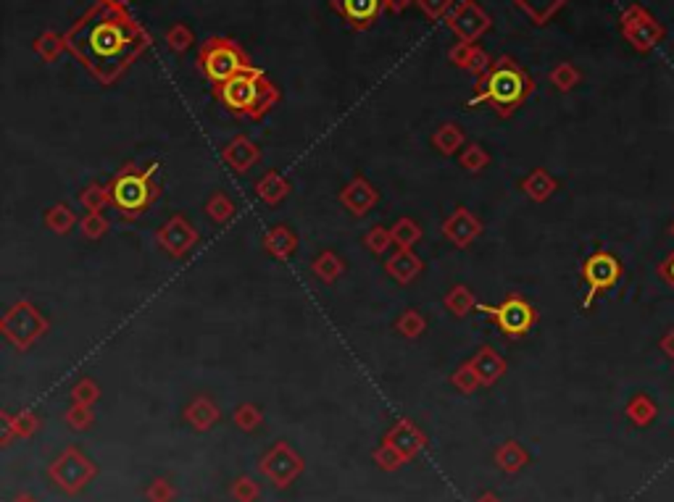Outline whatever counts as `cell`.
Listing matches in <instances>:
<instances>
[{"instance_id": "6da1fadb", "label": "cell", "mask_w": 674, "mask_h": 502, "mask_svg": "<svg viewBox=\"0 0 674 502\" xmlns=\"http://www.w3.org/2000/svg\"><path fill=\"white\" fill-rule=\"evenodd\" d=\"M216 97L233 114L261 118L277 103L279 92L261 71L251 67L248 71L227 79L224 85H216Z\"/></svg>"}, {"instance_id": "7a4b0ae2", "label": "cell", "mask_w": 674, "mask_h": 502, "mask_svg": "<svg viewBox=\"0 0 674 502\" xmlns=\"http://www.w3.org/2000/svg\"><path fill=\"white\" fill-rule=\"evenodd\" d=\"M533 92V82L524 71L513 64L512 58H501L493 64V69L482 77L480 90L472 97V106L477 103H493L498 114H512L513 108Z\"/></svg>"}, {"instance_id": "3957f363", "label": "cell", "mask_w": 674, "mask_h": 502, "mask_svg": "<svg viewBox=\"0 0 674 502\" xmlns=\"http://www.w3.org/2000/svg\"><path fill=\"white\" fill-rule=\"evenodd\" d=\"M153 169H156V166H150L148 171L124 169L121 174H117V179L109 184V190H111V203L121 210V216L135 219V216H140L142 210H148V206L153 203V198H156Z\"/></svg>"}, {"instance_id": "277c9868", "label": "cell", "mask_w": 674, "mask_h": 502, "mask_svg": "<svg viewBox=\"0 0 674 502\" xmlns=\"http://www.w3.org/2000/svg\"><path fill=\"white\" fill-rule=\"evenodd\" d=\"M198 64L206 74L211 85H224L227 79H233L237 74L251 69L248 58L243 56V50L234 46L233 40H222L213 37L198 53Z\"/></svg>"}, {"instance_id": "5b68a950", "label": "cell", "mask_w": 674, "mask_h": 502, "mask_svg": "<svg viewBox=\"0 0 674 502\" xmlns=\"http://www.w3.org/2000/svg\"><path fill=\"white\" fill-rule=\"evenodd\" d=\"M0 329H3V337L14 344V347L29 350L40 337H46L50 323H47L46 316H43L32 302L22 300V302H14V305L5 311Z\"/></svg>"}, {"instance_id": "8992f818", "label": "cell", "mask_w": 674, "mask_h": 502, "mask_svg": "<svg viewBox=\"0 0 674 502\" xmlns=\"http://www.w3.org/2000/svg\"><path fill=\"white\" fill-rule=\"evenodd\" d=\"M98 476V466L77 447H67L61 456L47 466V479L53 481L64 495H79Z\"/></svg>"}, {"instance_id": "52a82bcc", "label": "cell", "mask_w": 674, "mask_h": 502, "mask_svg": "<svg viewBox=\"0 0 674 502\" xmlns=\"http://www.w3.org/2000/svg\"><path fill=\"white\" fill-rule=\"evenodd\" d=\"M85 43H88L85 46L88 47V58H93V61H117L130 50V43H132L130 24H124V19H103L88 32Z\"/></svg>"}, {"instance_id": "ba28073f", "label": "cell", "mask_w": 674, "mask_h": 502, "mask_svg": "<svg viewBox=\"0 0 674 502\" xmlns=\"http://www.w3.org/2000/svg\"><path fill=\"white\" fill-rule=\"evenodd\" d=\"M480 313H485L490 319L498 323V329L506 334V337H524L533 326H535L537 313L535 308L522 300V297L512 295L509 300H503L501 305H477Z\"/></svg>"}, {"instance_id": "9c48e42d", "label": "cell", "mask_w": 674, "mask_h": 502, "mask_svg": "<svg viewBox=\"0 0 674 502\" xmlns=\"http://www.w3.org/2000/svg\"><path fill=\"white\" fill-rule=\"evenodd\" d=\"M303 468L306 463H303L301 453H296L287 442H275L258 460V471L279 489H287L290 484H296Z\"/></svg>"}, {"instance_id": "30bf717a", "label": "cell", "mask_w": 674, "mask_h": 502, "mask_svg": "<svg viewBox=\"0 0 674 502\" xmlns=\"http://www.w3.org/2000/svg\"><path fill=\"white\" fill-rule=\"evenodd\" d=\"M622 276V266L619 261L611 255V252H593L585 263H582V279L587 284V295H585V302L582 308H590V302L596 297L611 290Z\"/></svg>"}, {"instance_id": "8fae6325", "label": "cell", "mask_w": 674, "mask_h": 502, "mask_svg": "<svg viewBox=\"0 0 674 502\" xmlns=\"http://www.w3.org/2000/svg\"><path fill=\"white\" fill-rule=\"evenodd\" d=\"M448 24H451V29L459 35L461 43H474V40H480V37L488 32L493 22H490L488 14H485L474 0H464V3H459V5L451 11Z\"/></svg>"}, {"instance_id": "7c38bea8", "label": "cell", "mask_w": 674, "mask_h": 502, "mask_svg": "<svg viewBox=\"0 0 674 502\" xmlns=\"http://www.w3.org/2000/svg\"><path fill=\"white\" fill-rule=\"evenodd\" d=\"M156 240H159V245H161L169 255L182 258V255H187V252L198 245L201 234L195 231V227H192L187 219L174 216V219H169V221L156 231Z\"/></svg>"}, {"instance_id": "4fadbf2b", "label": "cell", "mask_w": 674, "mask_h": 502, "mask_svg": "<svg viewBox=\"0 0 674 502\" xmlns=\"http://www.w3.org/2000/svg\"><path fill=\"white\" fill-rule=\"evenodd\" d=\"M382 442H388V445H393L400 456L406 457V460H414V457L427 447V436L424 432L419 429L414 421H409V418H400L396 421L393 426H390V432L385 434V439Z\"/></svg>"}, {"instance_id": "5bb4252c", "label": "cell", "mask_w": 674, "mask_h": 502, "mask_svg": "<svg viewBox=\"0 0 674 502\" xmlns=\"http://www.w3.org/2000/svg\"><path fill=\"white\" fill-rule=\"evenodd\" d=\"M482 231L480 219L469 208H456L445 221H442V234L456 245V248H469Z\"/></svg>"}, {"instance_id": "9a60e30c", "label": "cell", "mask_w": 674, "mask_h": 502, "mask_svg": "<svg viewBox=\"0 0 674 502\" xmlns=\"http://www.w3.org/2000/svg\"><path fill=\"white\" fill-rule=\"evenodd\" d=\"M377 200H379V192L364 177H356L340 192V203L348 208L353 216H367L377 206Z\"/></svg>"}, {"instance_id": "2e32d148", "label": "cell", "mask_w": 674, "mask_h": 502, "mask_svg": "<svg viewBox=\"0 0 674 502\" xmlns=\"http://www.w3.org/2000/svg\"><path fill=\"white\" fill-rule=\"evenodd\" d=\"M222 159H224V163H227L233 171L245 174V171H251L258 160H261V150H258V145L254 139L240 135V138H234L233 142L222 150Z\"/></svg>"}, {"instance_id": "e0dca14e", "label": "cell", "mask_w": 674, "mask_h": 502, "mask_svg": "<svg viewBox=\"0 0 674 502\" xmlns=\"http://www.w3.org/2000/svg\"><path fill=\"white\" fill-rule=\"evenodd\" d=\"M219 418H222L219 405L211 397H206V394H198L195 400L187 403L185 421L195 432H209V429H213L219 424Z\"/></svg>"}, {"instance_id": "ac0fdd59", "label": "cell", "mask_w": 674, "mask_h": 502, "mask_svg": "<svg viewBox=\"0 0 674 502\" xmlns=\"http://www.w3.org/2000/svg\"><path fill=\"white\" fill-rule=\"evenodd\" d=\"M382 5H385L382 0H335V8L343 14V19L358 29L369 26L377 19Z\"/></svg>"}, {"instance_id": "d6986e66", "label": "cell", "mask_w": 674, "mask_h": 502, "mask_svg": "<svg viewBox=\"0 0 674 502\" xmlns=\"http://www.w3.org/2000/svg\"><path fill=\"white\" fill-rule=\"evenodd\" d=\"M388 274L396 279L398 284H411L421 271H424V263L414 251H406V248H398V252H393L385 263Z\"/></svg>"}, {"instance_id": "ffe728a7", "label": "cell", "mask_w": 674, "mask_h": 502, "mask_svg": "<svg viewBox=\"0 0 674 502\" xmlns=\"http://www.w3.org/2000/svg\"><path fill=\"white\" fill-rule=\"evenodd\" d=\"M264 251L269 252L272 258L285 261V258H290L293 252L298 251V234L287 224H277V227H272L264 234Z\"/></svg>"}, {"instance_id": "44dd1931", "label": "cell", "mask_w": 674, "mask_h": 502, "mask_svg": "<svg viewBox=\"0 0 674 502\" xmlns=\"http://www.w3.org/2000/svg\"><path fill=\"white\" fill-rule=\"evenodd\" d=\"M472 368L477 371V376H480V382L485 384V387H493L503 374H506V361L498 355V350H493V347H482L472 361Z\"/></svg>"}, {"instance_id": "7402d4cb", "label": "cell", "mask_w": 674, "mask_h": 502, "mask_svg": "<svg viewBox=\"0 0 674 502\" xmlns=\"http://www.w3.org/2000/svg\"><path fill=\"white\" fill-rule=\"evenodd\" d=\"M495 466L503 471V474H519L527 463H530V456H527V450L516 442V439H509V442H503L498 450H495Z\"/></svg>"}, {"instance_id": "603a6c76", "label": "cell", "mask_w": 674, "mask_h": 502, "mask_svg": "<svg viewBox=\"0 0 674 502\" xmlns=\"http://www.w3.org/2000/svg\"><path fill=\"white\" fill-rule=\"evenodd\" d=\"M256 192L266 206H277V203H282V200L287 198L290 184H287V179H285L279 171H266V174L258 179Z\"/></svg>"}, {"instance_id": "cb8c5ba5", "label": "cell", "mask_w": 674, "mask_h": 502, "mask_svg": "<svg viewBox=\"0 0 674 502\" xmlns=\"http://www.w3.org/2000/svg\"><path fill=\"white\" fill-rule=\"evenodd\" d=\"M466 135L459 124H442L438 127V132L432 135V145L441 150L442 156H456L461 148H464Z\"/></svg>"}, {"instance_id": "d4e9b609", "label": "cell", "mask_w": 674, "mask_h": 502, "mask_svg": "<svg viewBox=\"0 0 674 502\" xmlns=\"http://www.w3.org/2000/svg\"><path fill=\"white\" fill-rule=\"evenodd\" d=\"M311 269H314L316 279H322V282L329 284V282H335V279H340V276L346 274V261L335 251H325L314 258Z\"/></svg>"}, {"instance_id": "484cf974", "label": "cell", "mask_w": 674, "mask_h": 502, "mask_svg": "<svg viewBox=\"0 0 674 502\" xmlns=\"http://www.w3.org/2000/svg\"><path fill=\"white\" fill-rule=\"evenodd\" d=\"M445 308L453 313V316H459V319H464L466 313H472L474 308H477V300L472 295V290L464 287V284H456L448 295H445Z\"/></svg>"}, {"instance_id": "4316f807", "label": "cell", "mask_w": 674, "mask_h": 502, "mask_svg": "<svg viewBox=\"0 0 674 502\" xmlns=\"http://www.w3.org/2000/svg\"><path fill=\"white\" fill-rule=\"evenodd\" d=\"M79 203L88 213H100L103 208L111 203V190L103 187L100 182H90L82 192H79Z\"/></svg>"}, {"instance_id": "83f0119b", "label": "cell", "mask_w": 674, "mask_h": 502, "mask_svg": "<svg viewBox=\"0 0 674 502\" xmlns=\"http://www.w3.org/2000/svg\"><path fill=\"white\" fill-rule=\"evenodd\" d=\"M390 231H393V240H396L398 248H406V251H411L421 240V229H419L414 219H398L396 224L390 227Z\"/></svg>"}, {"instance_id": "f1b7e54d", "label": "cell", "mask_w": 674, "mask_h": 502, "mask_svg": "<svg viewBox=\"0 0 674 502\" xmlns=\"http://www.w3.org/2000/svg\"><path fill=\"white\" fill-rule=\"evenodd\" d=\"M396 329L403 334V337H406V340H419V337L427 332V319L419 313L417 308H409V311H403V313H400Z\"/></svg>"}, {"instance_id": "f546056e", "label": "cell", "mask_w": 674, "mask_h": 502, "mask_svg": "<svg viewBox=\"0 0 674 502\" xmlns=\"http://www.w3.org/2000/svg\"><path fill=\"white\" fill-rule=\"evenodd\" d=\"M206 216L216 224H227L234 219V203L224 192H213L206 203Z\"/></svg>"}, {"instance_id": "4dcf8cb0", "label": "cell", "mask_w": 674, "mask_h": 502, "mask_svg": "<svg viewBox=\"0 0 674 502\" xmlns=\"http://www.w3.org/2000/svg\"><path fill=\"white\" fill-rule=\"evenodd\" d=\"M233 418H234V426L248 434L256 432L258 426L264 424V413H261V408L254 405V403H240V405L234 408Z\"/></svg>"}, {"instance_id": "1f68e13d", "label": "cell", "mask_w": 674, "mask_h": 502, "mask_svg": "<svg viewBox=\"0 0 674 502\" xmlns=\"http://www.w3.org/2000/svg\"><path fill=\"white\" fill-rule=\"evenodd\" d=\"M46 224L56 234H67L77 227V213L69 206H53L46 213Z\"/></svg>"}, {"instance_id": "d6a6232c", "label": "cell", "mask_w": 674, "mask_h": 502, "mask_svg": "<svg viewBox=\"0 0 674 502\" xmlns=\"http://www.w3.org/2000/svg\"><path fill=\"white\" fill-rule=\"evenodd\" d=\"M522 187H524V192H527V195H530L533 200H537V203H540V200H545V198H548V195L554 192V187H556V184H554V179H551V177H548V174H545L543 169H537V171H533V174H530V177L524 179V184H522Z\"/></svg>"}, {"instance_id": "836d02e7", "label": "cell", "mask_w": 674, "mask_h": 502, "mask_svg": "<svg viewBox=\"0 0 674 502\" xmlns=\"http://www.w3.org/2000/svg\"><path fill=\"white\" fill-rule=\"evenodd\" d=\"M64 421L71 432H88L93 426L95 413L93 405H79V403H71V408L64 413Z\"/></svg>"}, {"instance_id": "e575fe53", "label": "cell", "mask_w": 674, "mask_h": 502, "mask_svg": "<svg viewBox=\"0 0 674 502\" xmlns=\"http://www.w3.org/2000/svg\"><path fill=\"white\" fill-rule=\"evenodd\" d=\"M64 37L61 35H56V32H46V35H40L37 40H35V53L43 58V61H56L61 53H64Z\"/></svg>"}, {"instance_id": "d590c367", "label": "cell", "mask_w": 674, "mask_h": 502, "mask_svg": "<svg viewBox=\"0 0 674 502\" xmlns=\"http://www.w3.org/2000/svg\"><path fill=\"white\" fill-rule=\"evenodd\" d=\"M374 463H377V468H382V471H388V474H390V471H398L400 466H406L409 460L400 456L393 445L382 442V445L374 450Z\"/></svg>"}, {"instance_id": "8d00e7d4", "label": "cell", "mask_w": 674, "mask_h": 502, "mask_svg": "<svg viewBox=\"0 0 674 502\" xmlns=\"http://www.w3.org/2000/svg\"><path fill=\"white\" fill-rule=\"evenodd\" d=\"M459 163H461V169L472 171V174H477V171H482V169L490 163V153L482 148V145H466L464 153L459 156Z\"/></svg>"}, {"instance_id": "74e56055", "label": "cell", "mask_w": 674, "mask_h": 502, "mask_svg": "<svg viewBox=\"0 0 674 502\" xmlns=\"http://www.w3.org/2000/svg\"><path fill=\"white\" fill-rule=\"evenodd\" d=\"M367 248L374 252V255H385V252L390 251L393 245H396V240H393V231L390 229H385V227H372L369 231H367Z\"/></svg>"}, {"instance_id": "f35d334b", "label": "cell", "mask_w": 674, "mask_h": 502, "mask_svg": "<svg viewBox=\"0 0 674 502\" xmlns=\"http://www.w3.org/2000/svg\"><path fill=\"white\" fill-rule=\"evenodd\" d=\"M230 495L234 502H256L261 497V487L251 476H237L230 487Z\"/></svg>"}, {"instance_id": "ab89813d", "label": "cell", "mask_w": 674, "mask_h": 502, "mask_svg": "<svg viewBox=\"0 0 674 502\" xmlns=\"http://www.w3.org/2000/svg\"><path fill=\"white\" fill-rule=\"evenodd\" d=\"M451 382H453V387L459 389V392H464V394H472L474 389L482 387V382H480V376L472 368V364H464L461 368H456L453 376H451Z\"/></svg>"}, {"instance_id": "60d3db41", "label": "cell", "mask_w": 674, "mask_h": 502, "mask_svg": "<svg viewBox=\"0 0 674 502\" xmlns=\"http://www.w3.org/2000/svg\"><path fill=\"white\" fill-rule=\"evenodd\" d=\"M100 397V387L95 384L93 379H79L74 387H71V403H79V405H93Z\"/></svg>"}, {"instance_id": "b9f144b4", "label": "cell", "mask_w": 674, "mask_h": 502, "mask_svg": "<svg viewBox=\"0 0 674 502\" xmlns=\"http://www.w3.org/2000/svg\"><path fill=\"white\" fill-rule=\"evenodd\" d=\"M11 424H14V432H16V436L29 439V436H35V432L40 429V415H37L35 411H22V413H16V415H11Z\"/></svg>"}, {"instance_id": "7bdbcfd3", "label": "cell", "mask_w": 674, "mask_h": 502, "mask_svg": "<svg viewBox=\"0 0 674 502\" xmlns=\"http://www.w3.org/2000/svg\"><path fill=\"white\" fill-rule=\"evenodd\" d=\"M79 229H82V237L88 240H100L106 231H109V219L103 213H85L82 221H79Z\"/></svg>"}, {"instance_id": "ee69618b", "label": "cell", "mask_w": 674, "mask_h": 502, "mask_svg": "<svg viewBox=\"0 0 674 502\" xmlns=\"http://www.w3.org/2000/svg\"><path fill=\"white\" fill-rule=\"evenodd\" d=\"M145 497H148V502H174L177 500V489H174L171 481L159 476V479H153L148 484Z\"/></svg>"}, {"instance_id": "f6af8a7d", "label": "cell", "mask_w": 674, "mask_h": 502, "mask_svg": "<svg viewBox=\"0 0 674 502\" xmlns=\"http://www.w3.org/2000/svg\"><path fill=\"white\" fill-rule=\"evenodd\" d=\"M166 43L171 50L177 53H185L187 47L192 46V29L187 24H174L169 32H166Z\"/></svg>"}, {"instance_id": "bcb514c9", "label": "cell", "mask_w": 674, "mask_h": 502, "mask_svg": "<svg viewBox=\"0 0 674 502\" xmlns=\"http://www.w3.org/2000/svg\"><path fill=\"white\" fill-rule=\"evenodd\" d=\"M417 3L421 14L427 19H432V22H441L442 16H448L451 8H453V0H417Z\"/></svg>"}, {"instance_id": "7dc6e473", "label": "cell", "mask_w": 674, "mask_h": 502, "mask_svg": "<svg viewBox=\"0 0 674 502\" xmlns=\"http://www.w3.org/2000/svg\"><path fill=\"white\" fill-rule=\"evenodd\" d=\"M627 413L638 426H646V424L653 418V405L646 400V397H638V400L627 408Z\"/></svg>"}, {"instance_id": "c3c4849f", "label": "cell", "mask_w": 674, "mask_h": 502, "mask_svg": "<svg viewBox=\"0 0 674 502\" xmlns=\"http://www.w3.org/2000/svg\"><path fill=\"white\" fill-rule=\"evenodd\" d=\"M466 69L472 71V74H477V77H485L490 69H493V64H490V56L482 50V47H474L472 50V56H469V64H466Z\"/></svg>"}, {"instance_id": "681fc988", "label": "cell", "mask_w": 674, "mask_h": 502, "mask_svg": "<svg viewBox=\"0 0 674 502\" xmlns=\"http://www.w3.org/2000/svg\"><path fill=\"white\" fill-rule=\"evenodd\" d=\"M472 50H474V46H472V43H456V46L451 47L448 58H451V64H453V67H461V69H466V64H469V56H472Z\"/></svg>"}, {"instance_id": "f907efd6", "label": "cell", "mask_w": 674, "mask_h": 502, "mask_svg": "<svg viewBox=\"0 0 674 502\" xmlns=\"http://www.w3.org/2000/svg\"><path fill=\"white\" fill-rule=\"evenodd\" d=\"M551 79H554V85H556L558 90H569V87L577 82V74H575V69H569L566 64H561V67L554 71V77H551Z\"/></svg>"}, {"instance_id": "816d5d0a", "label": "cell", "mask_w": 674, "mask_h": 502, "mask_svg": "<svg viewBox=\"0 0 674 502\" xmlns=\"http://www.w3.org/2000/svg\"><path fill=\"white\" fill-rule=\"evenodd\" d=\"M0 418H3V439H0V442H3V447H8V445H11V439L16 436V432H14V424H11V413L3 411Z\"/></svg>"}, {"instance_id": "f5cc1de1", "label": "cell", "mask_w": 674, "mask_h": 502, "mask_svg": "<svg viewBox=\"0 0 674 502\" xmlns=\"http://www.w3.org/2000/svg\"><path fill=\"white\" fill-rule=\"evenodd\" d=\"M385 3V8H390L393 14H400V11H406L414 0H382Z\"/></svg>"}, {"instance_id": "db71d44e", "label": "cell", "mask_w": 674, "mask_h": 502, "mask_svg": "<svg viewBox=\"0 0 674 502\" xmlns=\"http://www.w3.org/2000/svg\"><path fill=\"white\" fill-rule=\"evenodd\" d=\"M661 274L667 276V282H669V284L674 287V252L669 255V261H667V263L661 266Z\"/></svg>"}, {"instance_id": "11a10c76", "label": "cell", "mask_w": 674, "mask_h": 502, "mask_svg": "<svg viewBox=\"0 0 674 502\" xmlns=\"http://www.w3.org/2000/svg\"><path fill=\"white\" fill-rule=\"evenodd\" d=\"M474 502H503V500H501V497H498L495 492H485V495H480V497H477Z\"/></svg>"}, {"instance_id": "9f6ffc18", "label": "cell", "mask_w": 674, "mask_h": 502, "mask_svg": "<svg viewBox=\"0 0 674 502\" xmlns=\"http://www.w3.org/2000/svg\"><path fill=\"white\" fill-rule=\"evenodd\" d=\"M11 502H40V500H37L35 495H29V492H22V495H16Z\"/></svg>"}, {"instance_id": "6f0895ef", "label": "cell", "mask_w": 674, "mask_h": 502, "mask_svg": "<svg viewBox=\"0 0 674 502\" xmlns=\"http://www.w3.org/2000/svg\"><path fill=\"white\" fill-rule=\"evenodd\" d=\"M103 3H109V5H127L130 0H103Z\"/></svg>"}]
</instances>
